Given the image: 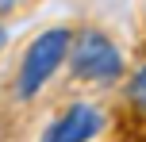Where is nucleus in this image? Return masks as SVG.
<instances>
[{"label":"nucleus","mask_w":146,"mask_h":142,"mask_svg":"<svg viewBox=\"0 0 146 142\" xmlns=\"http://www.w3.org/2000/svg\"><path fill=\"white\" fill-rule=\"evenodd\" d=\"M96 131H100V112L88 108V104H77L73 112H66L50 131H46L42 142H88Z\"/></svg>","instance_id":"3"},{"label":"nucleus","mask_w":146,"mask_h":142,"mask_svg":"<svg viewBox=\"0 0 146 142\" xmlns=\"http://www.w3.org/2000/svg\"><path fill=\"white\" fill-rule=\"evenodd\" d=\"M131 96H135V104L146 108V65L135 73V81H131Z\"/></svg>","instance_id":"4"},{"label":"nucleus","mask_w":146,"mask_h":142,"mask_svg":"<svg viewBox=\"0 0 146 142\" xmlns=\"http://www.w3.org/2000/svg\"><path fill=\"white\" fill-rule=\"evenodd\" d=\"M0 46H4V31H0Z\"/></svg>","instance_id":"5"},{"label":"nucleus","mask_w":146,"mask_h":142,"mask_svg":"<svg viewBox=\"0 0 146 142\" xmlns=\"http://www.w3.org/2000/svg\"><path fill=\"white\" fill-rule=\"evenodd\" d=\"M66 50H69V31H62V27L46 31V35H38L35 42H31L27 58H23V73H19V92L23 96H35L46 85V77L62 65Z\"/></svg>","instance_id":"1"},{"label":"nucleus","mask_w":146,"mask_h":142,"mask_svg":"<svg viewBox=\"0 0 146 142\" xmlns=\"http://www.w3.org/2000/svg\"><path fill=\"white\" fill-rule=\"evenodd\" d=\"M73 69L81 77H92V81H108L123 69V61H119V50L104 35H85L73 46Z\"/></svg>","instance_id":"2"}]
</instances>
